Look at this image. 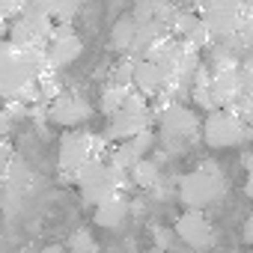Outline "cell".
<instances>
[{"label": "cell", "instance_id": "24", "mask_svg": "<svg viewBox=\"0 0 253 253\" xmlns=\"http://www.w3.org/2000/svg\"><path fill=\"white\" fill-rule=\"evenodd\" d=\"M9 131H12V119H9V113L3 110V104H0V140H6Z\"/></svg>", "mask_w": 253, "mask_h": 253}, {"label": "cell", "instance_id": "6", "mask_svg": "<svg viewBox=\"0 0 253 253\" xmlns=\"http://www.w3.org/2000/svg\"><path fill=\"white\" fill-rule=\"evenodd\" d=\"M51 33H54V21L48 15L39 12L36 3L24 6V12L9 24V39L18 51H48V42H51Z\"/></svg>", "mask_w": 253, "mask_h": 253}, {"label": "cell", "instance_id": "1", "mask_svg": "<svg viewBox=\"0 0 253 253\" xmlns=\"http://www.w3.org/2000/svg\"><path fill=\"white\" fill-rule=\"evenodd\" d=\"M45 72H51L45 51L27 54V51H18L12 42H0V95L18 98Z\"/></svg>", "mask_w": 253, "mask_h": 253}, {"label": "cell", "instance_id": "18", "mask_svg": "<svg viewBox=\"0 0 253 253\" xmlns=\"http://www.w3.org/2000/svg\"><path fill=\"white\" fill-rule=\"evenodd\" d=\"M30 185H33V173H30V167H27L21 158H15V164H12V170H9V176H6V182H3L6 194H9V197H21Z\"/></svg>", "mask_w": 253, "mask_h": 253}, {"label": "cell", "instance_id": "16", "mask_svg": "<svg viewBox=\"0 0 253 253\" xmlns=\"http://www.w3.org/2000/svg\"><path fill=\"white\" fill-rule=\"evenodd\" d=\"M134 36H137V21L131 15H119L113 21V27H110V48L119 51L122 57H131Z\"/></svg>", "mask_w": 253, "mask_h": 253}, {"label": "cell", "instance_id": "9", "mask_svg": "<svg viewBox=\"0 0 253 253\" xmlns=\"http://www.w3.org/2000/svg\"><path fill=\"white\" fill-rule=\"evenodd\" d=\"M45 54H48V69L63 72L84 54V42L72 30V24H54V33H51V42H48Z\"/></svg>", "mask_w": 253, "mask_h": 253}, {"label": "cell", "instance_id": "4", "mask_svg": "<svg viewBox=\"0 0 253 253\" xmlns=\"http://www.w3.org/2000/svg\"><path fill=\"white\" fill-rule=\"evenodd\" d=\"M155 119H158V128H161L158 131V140L164 143L167 155L185 152L194 143V137L203 131V119L188 104H170V107L158 110Z\"/></svg>", "mask_w": 253, "mask_h": 253}, {"label": "cell", "instance_id": "17", "mask_svg": "<svg viewBox=\"0 0 253 253\" xmlns=\"http://www.w3.org/2000/svg\"><path fill=\"white\" fill-rule=\"evenodd\" d=\"M128 179H131V185H137V188H143V191H155V188L161 185V164L152 161V158H143V161L128 173Z\"/></svg>", "mask_w": 253, "mask_h": 253}, {"label": "cell", "instance_id": "12", "mask_svg": "<svg viewBox=\"0 0 253 253\" xmlns=\"http://www.w3.org/2000/svg\"><path fill=\"white\" fill-rule=\"evenodd\" d=\"M48 116L57 122V125H66V128H78L84 125L89 116H92V104L78 95V92H63L60 98H54L48 104Z\"/></svg>", "mask_w": 253, "mask_h": 253}, {"label": "cell", "instance_id": "14", "mask_svg": "<svg viewBox=\"0 0 253 253\" xmlns=\"http://www.w3.org/2000/svg\"><path fill=\"white\" fill-rule=\"evenodd\" d=\"M131 86H134L140 95H146V98H158V95L164 92L167 81H164V75H161V69H158L155 63H149V60H134Z\"/></svg>", "mask_w": 253, "mask_h": 253}, {"label": "cell", "instance_id": "8", "mask_svg": "<svg viewBox=\"0 0 253 253\" xmlns=\"http://www.w3.org/2000/svg\"><path fill=\"white\" fill-rule=\"evenodd\" d=\"M241 15H244V3H209V6H200V18L209 27L214 42H229L241 27Z\"/></svg>", "mask_w": 253, "mask_h": 253}, {"label": "cell", "instance_id": "22", "mask_svg": "<svg viewBox=\"0 0 253 253\" xmlns=\"http://www.w3.org/2000/svg\"><path fill=\"white\" fill-rule=\"evenodd\" d=\"M15 158H18V155H15V146H12L9 140H0V185L6 182V176H9Z\"/></svg>", "mask_w": 253, "mask_h": 253}, {"label": "cell", "instance_id": "27", "mask_svg": "<svg viewBox=\"0 0 253 253\" xmlns=\"http://www.w3.org/2000/svg\"><path fill=\"white\" fill-rule=\"evenodd\" d=\"M247 194H250V200H253V164L247 167Z\"/></svg>", "mask_w": 253, "mask_h": 253}, {"label": "cell", "instance_id": "2", "mask_svg": "<svg viewBox=\"0 0 253 253\" xmlns=\"http://www.w3.org/2000/svg\"><path fill=\"white\" fill-rule=\"evenodd\" d=\"M226 176L214 161H200L197 170L185 173L179 179V200L188 211H206L209 206L220 203L226 197Z\"/></svg>", "mask_w": 253, "mask_h": 253}, {"label": "cell", "instance_id": "19", "mask_svg": "<svg viewBox=\"0 0 253 253\" xmlns=\"http://www.w3.org/2000/svg\"><path fill=\"white\" fill-rule=\"evenodd\" d=\"M134 86H128V89H122V86H113V84H107L104 86V92H101V101H98V107H101V113L110 119V116H116L122 107H125V98H128V92H131Z\"/></svg>", "mask_w": 253, "mask_h": 253}, {"label": "cell", "instance_id": "26", "mask_svg": "<svg viewBox=\"0 0 253 253\" xmlns=\"http://www.w3.org/2000/svg\"><path fill=\"white\" fill-rule=\"evenodd\" d=\"M244 241H247V244H253V214L244 220Z\"/></svg>", "mask_w": 253, "mask_h": 253}, {"label": "cell", "instance_id": "5", "mask_svg": "<svg viewBox=\"0 0 253 253\" xmlns=\"http://www.w3.org/2000/svg\"><path fill=\"white\" fill-rule=\"evenodd\" d=\"M75 185L81 188L84 203L95 209V206H101L104 200L122 194V188L128 185V176L119 173V170H113L107 161H92V164H86V167L78 173Z\"/></svg>", "mask_w": 253, "mask_h": 253}, {"label": "cell", "instance_id": "11", "mask_svg": "<svg viewBox=\"0 0 253 253\" xmlns=\"http://www.w3.org/2000/svg\"><path fill=\"white\" fill-rule=\"evenodd\" d=\"M176 235L188 244V247H194V250H206V247H211V241H214V226H211V220L206 217V211H182L179 214V220H176Z\"/></svg>", "mask_w": 253, "mask_h": 253}, {"label": "cell", "instance_id": "3", "mask_svg": "<svg viewBox=\"0 0 253 253\" xmlns=\"http://www.w3.org/2000/svg\"><path fill=\"white\" fill-rule=\"evenodd\" d=\"M104 155H110L104 134H89V131H69L60 140V152H57V167L63 182H75L78 173L92 164V161H104Z\"/></svg>", "mask_w": 253, "mask_h": 253}, {"label": "cell", "instance_id": "13", "mask_svg": "<svg viewBox=\"0 0 253 253\" xmlns=\"http://www.w3.org/2000/svg\"><path fill=\"white\" fill-rule=\"evenodd\" d=\"M209 72H211V69H209ZM209 89H211V104H214V110H229V107L241 98V69H238V66L214 69V72H211V81H209Z\"/></svg>", "mask_w": 253, "mask_h": 253}, {"label": "cell", "instance_id": "25", "mask_svg": "<svg viewBox=\"0 0 253 253\" xmlns=\"http://www.w3.org/2000/svg\"><path fill=\"white\" fill-rule=\"evenodd\" d=\"M155 238H158V244H161V247H167V244H170V232H167V229H161V226H155Z\"/></svg>", "mask_w": 253, "mask_h": 253}, {"label": "cell", "instance_id": "20", "mask_svg": "<svg viewBox=\"0 0 253 253\" xmlns=\"http://www.w3.org/2000/svg\"><path fill=\"white\" fill-rule=\"evenodd\" d=\"M69 250H72V253H98V241H95V235H92L86 226H81V229L72 232Z\"/></svg>", "mask_w": 253, "mask_h": 253}, {"label": "cell", "instance_id": "15", "mask_svg": "<svg viewBox=\"0 0 253 253\" xmlns=\"http://www.w3.org/2000/svg\"><path fill=\"white\" fill-rule=\"evenodd\" d=\"M128 214H131V203H128V197H125V194H116V197H110V200H104L101 206L92 209V220H95V226H101V229H116V226H122Z\"/></svg>", "mask_w": 253, "mask_h": 253}, {"label": "cell", "instance_id": "28", "mask_svg": "<svg viewBox=\"0 0 253 253\" xmlns=\"http://www.w3.org/2000/svg\"><path fill=\"white\" fill-rule=\"evenodd\" d=\"M42 253H63V247H57V244H51L48 250H42Z\"/></svg>", "mask_w": 253, "mask_h": 253}, {"label": "cell", "instance_id": "23", "mask_svg": "<svg viewBox=\"0 0 253 253\" xmlns=\"http://www.w3.org/2000/svg\"><path fill=\"white\" fill-rule=\"evenodd\" d=\"M238 69H241V95L253 101V60H244Z\"/></svg>", "mask_w": 253, "mask_h": 253}, {"label": "cell", "instance_id": "7", "mask_svg": "<svg viewBox=\"0 0 253 253\" xmlns=\"http://www.w3.org/2000/svg\"><path fill=\"white\" fill-rule=\"evenodd\" d=\"M200 134L211 149H229V146H238V143H244L250 137V125L241 122L229 110H211L203 119V131Z\"/></svg>", "mask_w": 253, "mask_h": 253}, {"label": "cell", "instance_id": "10", "mask_svg": "<svg viewBox=\"0 0 253 253\" xmlns=\"http://www.w3.org/2000/svg\"><path fill=\"white\" fill-rule=\"evenodd\" d=\"M152 125V110H119L116 116L107 119V131H104V140H113V143H128L134 137H140L143 131H149Z\"/></svg>", "mask_w": 253, "mask_h": 253}, {"label": "cell", "instance_id": "21", "mask_svg": "<svg viewBox=\"0 0 253 253\" xmlns=\"http://www.w3.org/2000/svg\"><path fill=\"white\" fill-rule=\"evenodd\" d=\"M131 75H134V60H131V57H122V60L110 69V84L128 89V86H131Z\"/></svg>", "mask_w": 253, "mask_h": 253}]
</instances>
